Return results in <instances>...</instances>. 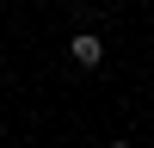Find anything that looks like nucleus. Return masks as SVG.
Masks as SVG:
<instances>
[{"label":"nucleus","instance_id":"nucleus-1","mask_svg":"<svg viewBox=\"0 0 154 148\" xmlns=\"http://www.w3.org/2000/svg\"><path fill=\"white\" fill-rule=\"evenodd\" d=\"M68 56L80 62V68H99V62H105V37H93V31H80V37H68Z\"/></svg>","mask_w":154,"mask_h":148},{"label":"nucleus","instance_id":"nucleus-2","mask_svg":"<svg viewBox=\"0 0 154 148\" xmlns=\"http://www.w3.org/2000/svg\"><path fill=\"white\" fill-rule=\"evenodd\" d=\"M105 148H130V142H105Z\"/></svg>","mask_w":154,"mask_h":148}]
</instances>
